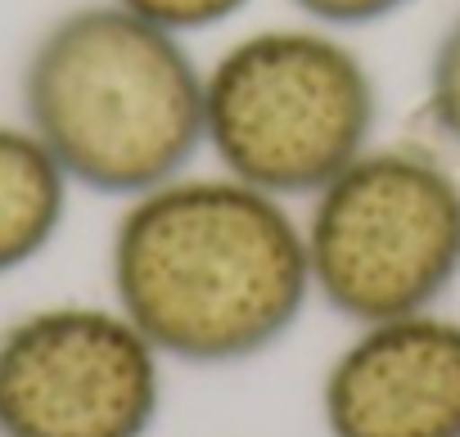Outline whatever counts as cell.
<instances>
[{
  "label": "cell",
  "mask_w": 460,
  "mask_h": 437,
  "mask_svg": "<svg viewBox=\"0 0 460 437\" xmlns=\"http://www.w3.org/2000/svg\"><path fill=\"white\" fill-rule=\"evenodd\" d=\"M109 289L163 361L194 370L267 356L316 298L294 203L221 167L122 198Z\"/></svg>",
  "instance_id": "cell-1"
},
{
  "label": "cell",
  "mask_w": 460,
  "mask_h": 437,
  "mask_svg": "<svg viewBox=\"0 0 460 437\" xmlns=\"http://www.w3.org/2000/svg\"><path fill=\"white\" fill-rule=\"evenodd\" d=\"M19 118L73 189L122 203L199 162L203 64L118 0H82L32 37Z\"/></svg>",
  "instance_id": "cell-2"
},
{
  "label": "cell",
  "mask_w": 460,
  "mask_h": 437,
  "mask_svg": "<svg viewBox=\"0 0 460 437\" xmlns=\"http://www.w3.org/2000/svg\"><path fill=\"white\" fill-rule=\"evenodd\" d=\"M375 140L379 82L339 28H258L203 64V153L276 198L307 203Z\"/></svg>",
  "instance_id": "cell-3"
},
{
  "label": "cell",
  "mask_w": 460,
  "mask_h": 437,
  "mask_svg": "<svg viewBox=\"0 0 460 437\" xmlns=\"http://www.w3.org/2000/svg\"><path fill=\"white\" fill-rule=\"evenodd\" d=\"M312 293L348 325L438 307L460 284V171L415 140H375L303 212Z\"/></svg>",
  "instance_id": "cell-4"
},
{
  "label": "cell",
  "mask_w": 460,
  "mask_h": 437,
  "mask_svg": "<svg viewBox=\"0 0 460 437\" xmlns=\"http://www.w3.org/2000/svg\"><path fill=\"white\" fill-rule=\"evenodd\" d=\"M158 347L109 302H55L0 329V437H149Z\"/></svg>",
  "instance_id": "cell-5"
},
{
  "label": "cell",
  "mask_w": 460,
  "mask_h": 437,
  "mask_svg": "<svg viewBox=\"0 0 460 437\" xmlns=\"http://www.w3.org/2000/svg\"><path fill=\"white\" fill-rule=\"evenodd\" d=\"M352 329L321 379L325 437H460V320L429 307Z\"/></svg>",
  "instance_id": "cell-6"
},
{
  "label": "cell",
  "mask_w": 460,
  "mask_h": 437,
  "mask_svg": "<svg viewBox=\"0 0 460 437\" xmlns=\"http://www.w3.org/2000/svg\"><path fill=\"white\" fill-rule=\"evenodd\" d=\"M73 180L23 118H0V280L50 253L68 222Z\"/></svg>",
  "instance_id": "cell-7"
},
{
  "label": "cell",
  "mask_w": 460,
  "mask_h": 437,
  "mask_svg": "<svg viewBox=\"0 0 460 437\" xmlns=\"http://www.w3.org/2000/svg\"><path fill=\"white\" fill-rule=\"evenodd\" d=\"M424 109L447 149L460 153V14L438 32L424 68Z\"/></svg>",
  "instance_id": "cell-8"
},
{
  "label": "cell",
  "mask_w": 460,
  "mask_h": 437,
  "mask_svg": "<svg viewBox=\"0 0 460 437\" xmlns=\"http://www.w3.org/2000/svg\"><path fill=\"white\" fill-rule=\"evenodd\" d=\"M118 5L190 41L199 32H212L230 19H240L253 0H118Z\"/></svg>",
  "instance_id": "cell-9"
},
{
  "label": "cell",
  "mask_w": 460,
  "mask_h": 437,
  "mask_svg": "<svg viewBox=\"0 0 460 437\" xmlns=\"http://www.w3.org/2000/svg\"><path fill=\"white\" fill-rule=\"evenodd\" d=\"M298 19H312V23H325V28H339V32H361V28H375L393 14H402L411 0H289Z\"/></svg>",
  "instance_id": "cell-10"
}]
</instances>
